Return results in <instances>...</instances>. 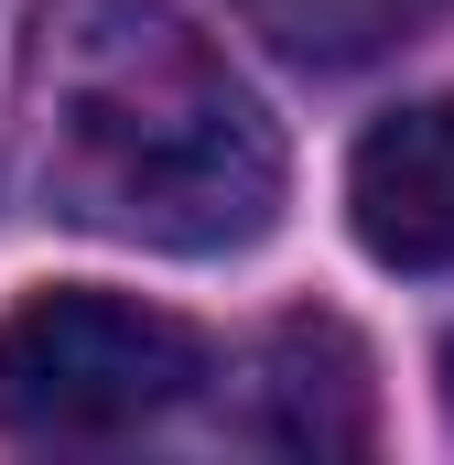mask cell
I'll list each match as a JSON object with an SVG mask.
<instances>
[{
    "mask_svg": "<svg viewBox=\"0 0 454 465\" xmlns=\"http://www.w3.org/2000/svg\"><path fill=\"white\" fill-rule=\"evenodd\" d=\"M22 173L65 228L217 260L281 217V130L152 0H33Z\"/></svg>",
    "mask_w": 454,
    "mask_h": 465,
    "instance_id": "cell-1",
    "label": "cell"
},
{
    "mask_svg": "<svg viewBox=\"0 0 454 465\" xmlns=\"http://www.w3.org/2000/svg\"><path fill=\"white\" fill-rule=\"evenodd\" d=\"M206 379L195 325L130 292H33L0 314V422L33 444H119Z\"/></svg>",
    "mask_w": 454,
    "mask_h": 465,
    "instance_id": "cell-2",
    "label": "cell"
},
{
    "mask_svg": "<svg viewBox=\"0 0 454 465\" xmlns=\"http://www.w3.org/2000/svg\"><path fill=\"white\" fill-rule=\"evenodd\" d=\"M357 249L390 271H454V98L390 109L346 163Z\"/></svg>",
    "mask_w": 454,
    "mask_h": 465,
    "instance_id": "cell-3",
    "label": "cell"
},
{
    "mask_svg": "<svg viewBox=\"0 0 454 465\" xmlns=\"http://www.w3.org/2000/svg\"><path fill=\"white\" fill-rule=\"evenodd\" d=\"M368 422H379V401H368V357H357L346 325L292 314L249 357V390H238V433L249 444H271V455H357Z\"/></svg>",
    "mask_w": 454,
    "mask_h": 465,
    "instance_id": "cell-4",
    "label": "cell"
},
{
    "mask_svg": "<svg viewBox=\"0 0 454 465\" xmlns=\"http://www.w3.org/2000/svg\"><path fill=\"white\" fill-rule=\"evenodd\" d=\"M238 22L271 44V54H292V65H368V54H390L411 22H422V0H238Z\"/></svg>",
    "mask_w": 454,
    "mask_h": 465,
    "instance_id": "cell-5",
    "label": "cell"
},
{
    "mask_svg": "<svg viewBox=\"0 0 454 465\" xmlns=\"http://www.w3.org/2000/svg\"><path fill=\"white\" fill-rule=\"evenodd\" d=\"M444 401H454V347H444Z\"/></svg>",
    "mask_w": 454,
    "mask_h": 465,
    "instance_id": "cell-6",
    "label": "cell"
}]
</instances>
